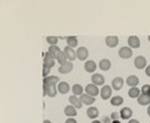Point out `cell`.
<instances>
[{
	"instance_id": "f1b7e54d",
	"label": "cell",
	"mask_w": 150,
	"mask_h": 123,
	"mask_svg": "<svg viewBox=\"0 0 150 123\" xmlns=\"http://www.w3.org/2000/svg\"><path fill=\"white\" fill-rule=\"evenodd\" d=\"M110 101H111L112 106H121L123 103V97L122 96H113V97H111Z\"/></svg>"
},
{
	"instance_id": "4dcf8cb0",
	"label": "cell",
	"mask_w": 150,
	"mask_h": 123,
	"mask_svg": "<svg viewBox=\"0 0 150 123\" xmlns=\"http://www.w3.org/2000/svg\"><path fill=\"white\" fill-rule=\"evenodd\" d=\"M58 94V88L57 86H49L48 88V96L49 97H55Z\"/></svg>"
},
{
	"instance_id": "ee69618b",
	"label": "cell",
	"mask_w": 150,
	"mask_h": 123,
	"mask_svg": "<svg viewBox=\"0 0 150 123\" xmlns=\"http://www.w3.org/2000/svg\"><path fill=\"white\" fill-rule=\"evenodd\" d=\"M148 40H149V42H150V36H148Z\"/></svg>"
},
{
	"instance_id": "ba28073f",
	"label": "cell",
	"mask_w": 150,
	"mask_h": 123,
	"mask_svg": "<svg viewBox=\"0 0 150 123\" xmlns=\"http://www.w3.org/2000/svg\"><path fill=\"white\" fill-rule=\"evenodd\" d=\"M128 47L132 49H137L140 47V40L138 36H129L128 37Z\"/></svg>"
},
{
	"instance_id": "8992f818",
	"label": "cell",
	"mask_w": 150,
	"mask_h": 123,
	"mask_svg": "<svg viewBox=\"0 0 150 123\" xmlns=\"http://www.w3.org/2000/svg\"><path fill=\"white\" fill-rule=\"evenodd\" d=\"M55 64V59L52 58V55L49 54L48 52L47 53H43V65L49 68V69H52Z\"/></svg>"
},
{
	"instance_id": "484cf974",
	"label": "cell",
	"mask_w": 150,
	"mask_h": 123,
	"mask_svg": "<svg viewBox=\"0 0 150 123\" xmlns=\"http://www.w3.org/2000/svg\"><path fill=\"white\" fill-rule=\"evenodd\" d=\"M140 94H142V91L138 88H130L129 91H128V96L130 98H138Z\"/></svg>"
},
{
	"instance_id": "7402d4cb",
	"label": "cell",
	"mask_w": 150,
	"mask_h": 123,
	"mask_svg": "<svg viewBox=\"0 0 150 123\" xmlns=\"http://www.w3.org/2000/svg\"><path fill=\"white\" fill-rule=\"evenodd\" d=\"M86 115H87L89 118H91L92 121H95V118H97L98 115H100L98 108H96V107H89V108H87V111H86Z\"/></svg>"
},
{
	"instance_id": "f35d334b",
	"label": "cell",
	"mask_w": 150,
	"mask_h": 123,
	"mask_svg": "<svg viewBox=\"0 0 150 123\" xmlns=\"http://www.w3.org/2000/svg\"><path fill=\"white\" fill-rule=\"evenodd\" d=\"M128 123H140L138 119H134V118H130L129 121H128Z\"/></svg>"
},
{
	"instance_id": "9c48e42d",
	"label": "cell",
	"mask_w": 150,
	"mask_h": 123,
	"mask_svg": "<svg viewBox=\"0 0 150 123\" xmlns=\"http://www.w3.org/2000/svg\"><path fill=\"white\" fill-rule=\"evenodd\" d=\"M76 58L79 60H86L89 58V49L85 47H79L76 49Z\"/></svg>"
},
{
	"instance_id": "603a6c76",
	"label": "cell",
	"mask_w": 150,
	"mask_h": 123,
	"mask_svg": "<svg viewBox=\"0 0 150 123\" xmlns=\"http://www.w3.org/2000/svg\"><path fill=\"white\" fill-rule=\"evenodd\" d=\"M98 68L101 70H103V71H107V70H110L111 69V60L110 59H101L100 60V63H98Z\"/></svg>"
},
{
	"instance_id": "3957f363",
	"label": "cell",
	"mask_w": 150,
	"mask_h": 123,
	"mask_svg": "<svg viewBox=\"0 0 150 123\" xmlns=\"http://www.w3.org/2000/svg\"><path fill=\"white\" fill-rule=\"evenodd\" d=\"M59 78L58 76H55V75H49L47 78L43 79V85H46V86H57L59 84Z\"/></svg>"
},
{
	"instance_id": "4316f807",
	"label": "cell",
	"mask_w": 150,
	"mask_h": 123,
	"mask_svg": "<svg viewBox=\"0 0 150 123\" xmlns=\"http://www.w3.org/2000/svg\"><path fill=\"white\" fill-rule=\"evenodd\" d=\"M59 52H60V49H59V47H58V46H49L48 53L52 55V58H53V59L57 58V55L59 54Z\"/></svg>"
},
{
	"instance_id": "60d3db41",
	"label": "cell",
	"mask_w": 150,
	"mask_h": 123,
	"mask_svg": "<svg viewBox=\"0 0 150 123\" xmlns=\"http://www.w3.org/2000/svg\"><path fill=\"white\" fill-rule=\"evenodd\" d=\"M148 116L150 117V105H149V106H148Z\"/></svg>"
},
{
	"instance_id": "e575fe53",
	"label": "cell",
	"mask_w": 150,
	"mask_h": 123,
	"mask_svg": "<svg viewBox=\"0 0 150 123\" xmlns=\"http://www.w3.org/2000/svg\"><path fill=\"white\" fill-rule=\"evenodd\" d=\"M102 123H112V119H111V117H107V116H105L103 118H102V121H101Z\"/></svg>"
},
{
	"instance_id": "ac0fdd59",
	"label": "cell",
	"mask_w": 150,
	"mask_h": 123,
	"mask_svg": "<svg viewBox=\"0 0 150 123\" xmlns=\"http://www.w3.org/2000/svg\"><path fill=\"white\" fill-rule=\"evenodd\" d=\"M80 100H81V102H83V105H87V106H90V105H92L93 102L96 101V98L90 96V95H87V94H83L80 96Z\"/></svg>"
},
{
	"instance_id": "5b68a950",
	"label": "cell",
	"mask_w": 150,
	"mask_h": 123,
	"mask_svg": "<svg viewBox=\"0 0 150 123\" xmlns=\"http://www.w3.org/2000/svg\"><path fill=\"white\" fill-rule=\"evenodd\" d=\"M118 55H120L122 59H128L133 55V49L129 47H122V48H120V51H118Z\"/></svg>"
},
{
	"instance_id": "83f0119b",
	"label": "cell",
	"mask_w": 150,
	"mask_h": 123,
	"mask_svg": "<svg viewBox=\"0 0 150 123\" xmlns=\"http://www.w3.org/2000/svg\"><path fill=\"white\" fill-rule=\"evenodd\" d=\"M55 60H57L60 65H62V64H64V63H67V62H69V60H68V58H67L65 53H64V51H60V52H59V54L57 55Z\"/></svg>"
},
{
	"instance_id": "6da1fadb",
	"label": "cell",
	"mask_w": 150,
	"mask_h": 123,
	"mask_svg": "<svg viewBox=\"0 0 150 123\" xmlns=\"http://www.w3.org/2000/svg\"><path fill=\"white\" fill-rule=\"evenodd\" d=\"M112 86L110 85H103L101 90H100V95H101V98L102 100H111V97H112Z\"/></svg>"
},
{
	"instance_id": "4fadbf2b",
	"label": "cell",
	"mask_w": 150,
	"mask_h": 123,
	"mask_svg": "<svg viewBox=\"0 0 150 123\" xmlns=\"http://www.w3.org/2000/svg\"><path fill=\"white\" fill-rule=\"evenodd\" d=\"M84 69H85L87 73L95 74V70L97 69V64H96L93 60H86V62H85V65H84Z\"/></svg>"
},
{
	"instance_id": "30bf717a",
	"label": "cell",
	"mask_w": 150,
	"mask_h": 123,
	"mask_svg": "<svg viewBox=\"0 0 150 123\" xmlns=\"http://www.w3.org/2000/svg\"><path fill=\"white\" fill-rule=\"evenodd\" d=\"M118 42H120V40H118L117 36H107L105 38V43L106 46L110 47V48H115L118 46Z\"/></svg>"
},
{
	"instance_id": "9a60e30c",
	"label": "cell",
	"mask_w": 150,
	"mask_h": 123,
	"mask_svg": "<svg viewBox=\"0 0 150 123\" xmlns=\"http://www.w3.org/2000/svg\"><path fill=\"white\" fill-rule=\"evenodd\" d=\"M64 53H65V55H67V58H68V60L69 62H73V60H75V58H76V52H75V49H73V48H70V47H65L64 49Z\"/></svg>"
},
{
	"instance_id": "ffe728a7",
	"label": "cell",
	"mask_w": 150,
	"mask_h": 123,
	"mask_svg": "<svg viewBox=\"0 0 150 123\" xmlns=\"http://www.w3.org/2000/svg\"><path fill=\"white\" fill-rule=\"evenodd\" d=\"M137 101L140 106H149L150 105V95H144V94H140L139 97L137 98Z\"/></svg>"
},
{
	"instance_id": "e0dca14e",
	"label": "cell",
	"mask_w": 150,
	"mask_h": 123,
	"mask_svg": "<svg viewBox=\"0 0 150 123\" xmlns=\"http://www.w3.org/2000/svg\"><path fill=\"white\" fill-rule=\"evenodd\" d=\"M64 115L67 117H69V118H73V117H75L78 115V111L74 106H71V105H68V106L64 108Z\"/></svg>"
},
{
	"instance_id": "f546056e",
	"label": "cell",
	"mask_w": 150,
	"mask_h": 123,
	"mask_svg": "<svg viewBox=\"0 0 150 123\" xmlns=\"http://www.w3.org/2000/svg\"><path fill=\"white\" fill-rule=\"evenodd\" d=\"M46 41H47V43L49 46H57L59 38L57 36H48V37H46Z\"/></svg>"
},
{
	"instance_id": "cb8c5ba5",
	"label": "cell",
	"mask_w": 150,
	"mask_h": 123,
	"mask_svg": "<svg viewBox=\"0 0 150 123\" xmlns=\"http://www.w3.org/2000/svg\"><path fill=\"white\" fill-rule=\"evenodd\" d=\"M71 91H73V95L80 97L81 95L84 94V88L80 84H74L73 88H71Z\"/></svg>"
},
{
	"instance_id": "d6986e66",
	"label": "cell",
	"mask_w": 150,
	"mask_h": 123,
	"mask_svg": "<svg viewBox=\"0 0 150 123\" xmlns=\"http://www.w3.org/2000/svg\"><path fill=\"white\" fill-rule=\"evenodd\" d=\"M126 83L128 86H130V88H137L139 84V78L137 75H129L126 80Z\"/></svg>"
},
{
	"instance_id": "d4e9b609",
	"label": "cell",
	"mask_w": 150,
	"mask_h": 123,
	"mask_svg": "<svg viewBox=\"0 0 150 123\" xmlns=\"http://www.w3.org/2000/svg\"><path fill=\"white\" fill-rule=\"evenodd\" d=\"M67 45L68 47H70V48H75L78 46V37L76 36H69V37H67Z\"/></svg>"
},
{
	"instance_id": "d6a6232c",
	"label": "cell",
	"mask_w": 150,
	"mask_h": 123,
	"mask_svg": "<svg viewBox=\"0 0 150 123\" xmlns=\"http://www.w3.org/2000/svg\"><path fill=\"white\" fill-rule=\"evenodd\" d=\"M110 117H111L112 121H120V118H121V116H120V113H118V112H112Z\"/></svg>"
},
{
	"instance_id": "277c9868",
	"label": "cell",
	"mask_w": 150,
	"mask_h": 123,
	"mask_svg": "<svg viewBox=\"0 0 150 123\" xmlns=\"http://www.w3.org/2000/svg\"><path fill=\"white\" fill-rule=\"evenodd\" d=\"M134 66L137 69H145L146 68V58L144 55H138L134 59Z\"/></svg>"
},
{
	"instance_id": "836d02e7",
	"label": "cell",
	"mask_w": 150,
	"mask_h": 123,
	"mask_svg": "<svg viewBox=\"0 0 150 123\" xmlns=\"http://www.w3.org/2000/svg\"><path fill=\"white\" fill-rule=\"evenodd\" d=\"M49 71H51V69L43 65V78H47V76H49Z\"/></svg>"
},
{
	"instance_id": "8fae6325",
	"label": "cell",
	"mask_w": 150,
	"mask_h": 123,
	"mask_svg": "<svg viewBox=\"0 0 150 123\" xmlns=\"http://www.w3.org/2000/svg\"><path fill=\"white\" fill-rule=\"evenodd\" d=\"M74 69V65H73V62H67V63L59 65V73L60 74H69L71 70Z\"/></svg>"
},
{
	"instance_id": "b9f144b4",
	"label": "cell",
	"mask_w": 150,
	"mask_h": 123,
	"mask_svg": "<svg viewBox=\"0 0 150 123\" xmlns=\"http://www.w3.org/2000/svg\"><path fill=\"white\" fill-rule=\"evenodd\" d=\"M43 123H52V122L49 121V119H45V121H43Z\"/></svg>"
},
{
	"instance_id": "d590c367",
	"label": "cell",
	"mask_w": 150,
	"mask_h": 123,
	"mask_svg": "<svg viewBox=\"0 0 150 123\" xmlns=\"http://www.w3.org/2000/svg\"><path fill=\"white\" fill-rule=\"evenodd\" d=\"M43 96H48V86L43 85Z\"/></svg>"
},
{
	"instance_id": "74e56055",
	"label": "cell",
	"mask_w": 150,
	"mask_h": 123,
	"mask_svg": "<svg viewBox=\"0 0 150 123\" xmlns=\"http://www.w3.org/2000/svg\"><path fill=\"white\" fill-rule=\"evenodd\" d=\"M145 74H146V76L150 78V65H148V66L145 68Z\"/></svg>"
},
{
	"instance_id": "5bb4252c",
	"label": "cell",
	"mask_w": 150,
	"mask_h": 123,
	"mask_svg": "<svg viewBox=\"0 0 150 123\" xmlns=\"http://www.w3.org/2000/svg\"><path fill=\"white\" fill-rule=\"evenodd\" d=\"M57 88H58V92H59V94H63V95L68 94V92H69V90H71V89H70V85L68 84L67 81H60V83L57 85Z\"/></svg>"
},
{
	"instance_id": "7c38bea8",
	"label": "cell",
	"mask_w": 150,
	"mask_h": 123,
	"mask_svg": "<svg viewBox=\"0 0 150 123\" xmlns=\"http://www.w3.org/2000/svg\"><path fill=\"white\" fill-rule=\"evenodd\" d=\"M123 84H124V80H123V78H121V76H117V78H115L113 80H112V84H111V86H112V89H115V90H121L122 88H123Z\"/></svg>"
},
{
	"instance_id": "7a4b0ae2",
	"label": "cell",
	"mask_w": 150,
	"mask_h": 123,
	"mask_svg": "<svg viewBox=\"0 0 150 123\" xmlns=\"http://www.w3.org/2000/svg\"><path fill=\"white\" fill-rule=\"evenodd\" d=\"M85 94L90 95V96H92V97H96V96L100 94L98 86L93 85L92 83H91V84H87V85H86V88H85Z\"/></svg>"
},
{
	"instance_id": "ab89813d",
	"label": "cell",
	"mask_w": 150,
	"mask_h": 123,
	"mask_svg": "<svg viewBox=\"0 0 150 123\" xmlns=\"http://www.w3.org/2000/svg\"><path fill=\"white\" fill-rule=\"evenodd\" d=\"M91 123H102V122H101V121H97V119H95V121H92Z\"/></svg>"
},
{
	"instance_id": "7bdbcfd3",
	"label": "cell",
	"mask_w": 150,
	"mask_h": 123,
	"mask_svg": "<svg viewBox=\"0 0 150 123\" xmlns=\"http://www.w3.org/2000/svg\"><path fill=\"white\" fill-rule=\"evenodd\" d=\"M112 123H122L121 121H112Z\"/></svg>"
},
{
	"instance_id": "52a82bcc",
	"label": "cell",
	"mask_w": 150,
	"mask_h": 123,
	"mask_svg": "<svg viewBox=\"0 0 150 123\" xmlns=\"http://www.w3.org/2000/svg\"><path fill=\"white\" fill-rule=\"evenodd\" d=\"M91 81L93 85H96V86H103L105 85V76L102 75V74H98V73H95V74H92V76H91Z\"/></svg>"
},
{
	"instance_id": "1f68e13d",
	"label": "cell",
	"mask_w": 150,
	"mask_h": 123,
	"mask_svg": "<svg viewBox=\"0 0 150 123\" xmlns=\"http://www.w3.org/2000/svg\"><path fill=\"white\" fill-rule=\"evenodd\" d=\"M140 91H142V94H144V95H150V85L149 84L143 85V88L140 89Z\"/></svg>"
},
{
	"instance_id": "44dd1931",
	"label": "cell",
	"mask_w": 150,
	"mask_h": 123,
	"mask_svg": "<svg viewBox=\"0 0 150 123\" xmlns=\"http://www.w3.org/2000/svg\"><path fill=\"white\" fill-rule=\"evenodd\" d=\"M69 102H70L71 106H74L75 108H81V107H83V102H81L80 97L75 96V95H71L69 97Z\"/></svg>"
},
{
	"instance_id": "8d00e7d4",
	"label": "cell",
	"mask_w": 150,
	"mask_h": 123,
	"mask_svg": "<svg viewBox=\"0 0 150 123\" xmlns=\"http://www.w3.org/2000/svg\"><path fill=\"white\" fill-rule=\"evenodd\" d=\"M65 123H78V122H76V119H75V118H67Z\"/></svg>"
},
{
	"instance_id": "2e32d148",
	"label": "cell",
	"mask_w": 150,
	"mask_h": 123,
	"mask_svg": "<svg viewBox=\"0 0 150 123\" xmlns=\"http://www.w3.org/2000/svg\"><path fill=\"white\" fill-rule=\"evenodd\" d=\"M120 116L122 119H129V118H132V116H133V111L130 107H124L121 110Z\"/></svg>"
}]
</instances>
